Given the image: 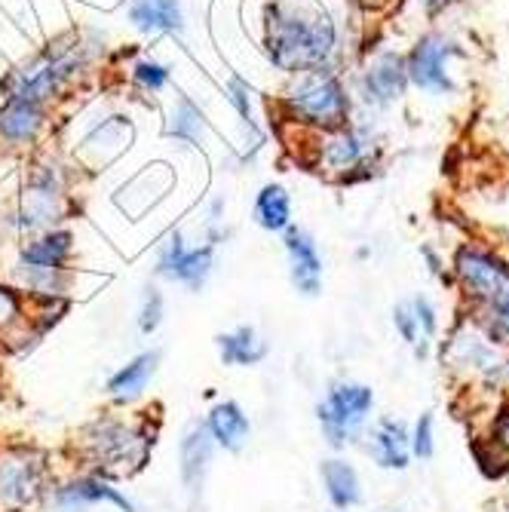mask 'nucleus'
Listing matches in <instances>:
<instances>
[{
	"label": "nucleus",
	"instance_id": "1",
	"mask_svg": "<svg viewBox=\"0 0 509 512\" xmlns=\"http://www.w3.org/2000/svg\"><path fill=\"white\" fill-rule=\"evenodd\" d=\"M338 28L319 0H270L264 16V53L273 68L307 74L329 68Z\"/></svg>",
	"mask_w": 509,
	"mask_h": 512
},
{
	"label": "nucleus",
	"instance_id": "2",
	"mask_svg": "<svg viewBox=\"0 0 509 512\" xmlns=\"http://www.w3.org/2000/svg\"><path fill=\"white\" fill-rule=\"evenodd\" d=\"M86 59H89V50L80 37L71 34V37L53 40L50 46H43L34 59H28L22 68H16L7 77V99L46 108V102H53L65 89V83L77 77Z\"/></svg>",
	"mask_w": 509,
	"mask_h": 512
},
{
	"label": "nucleus",
	"instance_id": "3",
	"mask_svg": "<svg viewBox=\"0 0 509 512\" xmlns=\"http://www.w3.org/2000/svg\"><path fill=\"white\" fill-rule=\"evenodd\" d=\"M286 117L322 132L344 129L350 120V92L332 68H316L298 74L283 96Z\"/></svg>",
	"mask_w": 509,
	"mask_h": 512
},
{
	"label": "nucleus",
	"instance_id": "4",
	"mask_svg": "<svg viewBox=\"0 0 509 512\" xmlns=\"http://www.w3.org/2000/svg\"><path fill=\"white\" fill-rule=\"evenodd\" d=\"M372 411H375V390L356 381L332 384L326 399L316 405L319 427L326 433L329 445L335 448H344L353 439H359Z\"/></svg>",
	"mask_w": 509,
	"mask_h": 512
},
{
	"label": "nucleus",
	"instance_id": "5",
	"mask_svg": "<svg viewBox=\"0 0 509 512\" xmlns=\"http://www.w3.org/2000/svg\"><path fill=\"white\" fill-rule=\"evenodd\" d=\"M454 279L464 298L482 313L509 295V264L479 246H464L454 258Z\"/></svg>",
	"mask_w": 509,
	"mask_h": 512
},
{
	"label": "nucleus",
	"instance_id": "6",
	"mask_svg": "<svg viewBox=\"0 0 509 512\" xmlns=\"http://www.w3.org/2000/svg\"><path fill=\"white\" fill-rule=\"evenodd\" d=\"M212 267H215V246L209 240L200 246H188L181 234H169L157 249V273L188 289H203Z\"/></svg>",
	"mask_w": 509,
	"mask_h": 512
},
{
	"label": "nucleus",
	"instance_id": "7",
	"mask_svg": "<svg viewBox=\"0 0 509 512\" xmlns=\"http://www.w3.org/2000/svg\"><path fill=\"white\" fill-rule=\"evenodd\" d=\"M457 56V46L445 37V34H427L414 43V50L405 62V74L408 80L424 89V92H451L454 80H451V59Z\"/></svg>",
	"mask_w": 509,
	"mask_h": 512
},
{
	"label": "nucleus",
	"instance_id": "8",
	"mask_svg": "<svg viewBox=\"0 0 509 512\" xmlns=\"http://www.w3.org/2000/svg\"><path fill=\"white\" fill-rule=\"evenodd\" d=\"M89 445H92V460L102 463L105 470L126 473L129 463L132 467H142L151 439H145L142 433H135L132 427H123V424H99V427H92Z\"/></svg>",
	"mask_w": 509,
	"mask_h": 512
},
{
	"label": "nucleus",
	"instance_id": "9",
	"mask_svg": "<svg viewBox=\"0 0 509 512\" xmlns=\"http://www.w3.org/2000/svg\"><path fill=\"white\" fill-rule=\"evenodd\" d=\"M448 359H451V365L467 368L476 378H494L497 381L500 365L506 356H500V344L491 341L485 325L464 322L448 341Z\"/></svg>",
	"mask_w": 509,
	"mask_h": 512
},
{
	"label": "nucleus",
	"instance_id": "10",
	"mask_svg": "<svg viewBox=\"0 0 509 512\" xmlns=\"http://www.w3.org/2000/svg\"><path fill=\"white\" fill-rule=\"evenodd\" d=\"M65 212V194H62V178L53 166H40L22 200V227L37 230V227H50L62 218Z\"/></svg>",
	"mask_w": 509,
	"mask_h": 512
},
{
	"label": "nucleus",
	"instance_id": "11",
	"mask_svg": "<svg viewBox=\"0 0 509 512\" xmlns=\"http://www.w3.org/2000/svg\"><path fill=\"white\" fill-rule=\"evenodd\" d=\"M393 325L402 335V341L414 350V356L424 359L436 341V332H439V313H436L430 298L414 295L393 310Z\"/></svg>",
	"mask_w": 509,
	"mask_h": 512
},
{
	"label": "nucleus",
	"instance_id": "12",
	"mask_svg": "<svg viewBox=\"0 0 509 512\" xmlns=\"http://www.w3.org/2000/svg\"><path fill=\"white\" fill-rule=\"evenodd\" d=\"M405 83H408L405 62L396 53H381L359 74V96L365 105L387 108L405 92Z\"/></svg>",
	"mask_w": 509,
	"mask_h": 512
},
{
	"label": "nucleus",
	"instance_id": "13",
	"mask_svg": "<svg viewBox=\"0 0 509 512\" xmlns=\"http://www.w3.org/2000/svg\"><path fill=\"white\" fill-rule=\"evenodd\" d=\"M286 255H289V273L292 286L313 298L322 292V255L313 243V237L301 227H286Z\"/></svg>",
	"mask_w": 509,
	"mask_h": 512
},
{
	"label": "nucleus",
	"instance_id": "14",
	"mask_svg": "<svg viewBox=\"0 0 509 512\" xmlns=\"http://www.w3.org/2000/svg\"><path fill=\"white\" fill-rule=\"evenodd\" d=\"M372 160V138L359 129H335L319 148V163L335 175H350Z\"/></svg>",
	"mask_w": 509,
	"mask_h": 512
},
{
	"label": "nucleus",
	"instance_id": "15",
	"mask_svg": "<svg viewBox=\"0 0 509 512\" xmlns=\"http://www.w3.org/2000/svg\"><path fill=\"white\" fill-rule=\"evenodd\" d=\"M368 451L384 470H405L411 460V433L396 417H384L368 436Z\"/></svg>",
	"mask_w": 509,
	"mask_h": 512
},
{
	"label": "nucleus",
	"instance_id": "16",
	"mask_svg": "<svg viewBox=\"0 0 509 512\" xmlns=\"http://www.w3.org/2000/svg\"><path fill=\"white\" fill-rule=\"evenodd\" d=\"M126 16L132 28L142 34H181L184 31L181 0H129Z\"/></svg>",
	"mask_w": 509,
	"mask_h": 512
},
{
	"label": "nucleus",
	"instance_id": "17",
	"mask_svg": "<svg viewBox=\"0 0 509 512\" xmlns=\"http://www.w3.org/2000/svg\"><path fill=\"white\" fill-rule=\"evenodd\" d=\"M40 491V463L28 457L0 460V503L25 506Z\"/></svg>",
	"mask_w": 509,
	"mask_h": 512
},
{
	"label": "nucleus",
	"instance_id": "18",
	"mask_svg": "<svg viewBox=\"0 0 509 512\" xmlns=\"http://www.w3.org/2000/svg\"><path fill=\"white\" fill-rule=\"evenodd\" d=\"M43 123H46V108L40 105H28L16 99H4V105H0V138L10 145L34 142Z\"/></svg>",
	"mask_w": 509,
	"mask_h": 512
},
{
	"label": "nucleus",
	"instance_id": "19",
	"mask_svg": "<svg viewBox=\"0 0 509 512\" xmlns=\"http://www.w3.org/2000/svg\"><path fill=\"white\" fill-rule=\"evenodd\" d=\"M206 430L212 442H218L224 451H243V445L249 442L252 424H249V414L240 408V402H221L209 411Z\"/></svg>",
	"mask_w": 509,
	"mask_h": 512
},
{
	"label": "nucleus",
	"instance_id": "20",
	"mask_svg": "<svg viewBox=\"0 0 509 512\" xmlns=\"http://www.w3.org/2000/svg\"><path fill=\"white\" fill-rule=\"evenodd\" d=\"M209 460H212V436L206 430V424H194L181 439V476L188 491H200L203 476L209 470Z\"/></svg>",
	"mask_w": 509,
	"mask_h": 512
},
{
	"label": "nucleus",
	"instance_id": "21",
	"mask_svg": "<svg viewBox=\"0 0 509 512\" xmlns=\"http://www.w3.org/2000/svg\"><path fill=\"white\" fill-rule=\"evenodd\" d=\"M59 506L62 509H83V506H92V503H111L123 512H135V503L120 494L117 488H111L108 482L102 479H80V482H71L68 488H62L56 494Z\"/></svg>",
	"mask_w": 509,
	"mask_h": 512
},
{
	"label": "nucleus",
	"instance_id": "22",
	"mask_svg": "<svg viewBox=\"0 0 509 512\" xmlns=\"http://www.w3.org/2000/svg\"><path fill=\"white\" fill-rule=\"evenodd\" d=\"M157 362H160V353L151 350V353H142V356H135L129 365H123L117 375H111L108 381V396L114 402H132L135 396H142L148 381L154 378V371H157Z\"/></svg>",
	"mask_w": 509,
	"mask_h": 512
},
{
	"label": "nucleus",
	"instance_id": "23",
	"mask_svg": "<svg viewBox=\"0 0 509 512\" xmlns=\"http://www.w3.org/2000/svg\"><path fill=\"white\" fill-rule=\"evenodd\" d=\"M319 473H322V485H326V494H329L335 509H353L362 500L359 473L350 467L347 460H326Z\"/></svg>",
	"mask_w": 509,
	"mask_h": 512
},
{
	"label": "nucleus",
	"instance_id": "24",
	"mask_svg": "<svg viewBox=\"0 0 509 512\" xmlns=\"http://www.w3.org/2000/svg\"><path fill=\"white\" fill-rule=\"evenodd\" d=\"M71 243L74 237L68 230H50V234H43L40 240L22 249V264L28 270H62L71 255Z\"/></svg>",
	"mask_w": 509,
	"mask_h": 512
},
{
	"label": "nucleus",
	"instance_id": "25",
	"mask_svg": "<svg viewBox=\"0 0 509 512\" xmlns=\"http://www.w3.org/2000/svg\"><path fill=\"white\" fill-rule=\"evenodd\" d=\"M258 227L264 230H273V234H280V230L292 227V197L283 184H264L255 197V209H252Z\"/></svg>",
	"mask_w": 509,
	"mask_h": 512
},
{
	"label": "nucleus",
	"instance_id": "26",
	"mask_svg": "<svg viewBox=\"0 0 509 512\" xmlns=\"http://www.w3.org/2000/svg\"><path fill=\"white\" fill-rule=\"evenodd\" d=\"M218 353L224 365H258L267 356V344L258 338L252 325H240V329L218 335Z\"/></svg>",
	"mask_w": 509,
	"mask_h": 512
},
{
	"label": "nucleus",
	"instance_id": "27",
	"mask_svg": "<svg viewBox=\"0 0 509 512\" xmlns=\"http://www.w3.org/2000/svg\"><path fill=\"white\" fill-rule=\"evenodd\" d=\"M166 135H172L181 145H200L206 135V117L197 108V102H191L188 96H178L169 120H166Z\"/></svg>",
	"mask_w": 509,
	"mask_h": 512
},
{
	"label": "nucleus",
	"instance_id": "28",
	"mask_svg": "<svg viewBox=\"0 0 509 512\" xmlns=\"http://www.w3.org/2000/svg\"><path fill=\"white\" fill-rule=\"evenodd\" d=\"M488 445V460L494 470H509V405H503L494 417V424L485 436Z\"/></svg>",
	"mask_w": 509,
	"mask_h": 512
},
{
	"label": "nucleus",
	"instance_id": "29",
	"mask_svg": "<svg viewBox=\"0 0 509 512\" xmlns=\"http://www.w3.org/2000/svg\"><path fill=\"white\" fill-rule=\"evenodd\" d=\"M132 80H135L138 89H145V92H160V89L169 86L172 71H169V65H163V62H157V59H138V62L132 65Z\"/></svg>",
	"mask_w": 509,
	"mask_h": 512
},
{
	"label": "nucleus",
	"instance_id": "30",
	"mask_svg": "<svg viewBox=\"0 0 509 512\" xmlns=\"http://www.w3.org/2000/svg\"><path fill=\"white\" fill-rule=\"evenodd\" d=\"M160 322H163V295L160 289L148 286L142 295V307H138V332L151 335L160 329Z\"/></svg>",
	"mask_w": 509,
	"mask_h": 512
},
{
	"label": "nucleus",
	"instance_id": "31",
	"mask_svg": "<svg viewBox=\"0 0 509 512\" xmlns=\"http://www.w3.org/2000/svg\"><path fill=\"white\" fill-rule=\"evenodd\" d=\"M433 454H436V424H433V414H421L418 424L411 430V457L430 460Z\"/></svg>",
	"mask_w": 509,
	"mask_h": 512
},
{
	"label": "nucleus",
	"instance_id": "32",
	"mask_svg": "<svg viewBox=\"0 0 509 512\" xmlns=\"http://www.w3.org/2000/svg\"><path fill=\"white\" fill-rule=\"evenodd\" d=\"M482 325H485V332L491 335L494 344L509 347V295L500 304H494L491 310L482 313Z\"/></svg>",
	"mask_w": 509,
	"mask_h": 512
},
{
	"label": "nucleus",
	"instance_id": "33",
	"mask_svg": "<svg viewBox=\"0 0 509 512\" xmlns=\"http://www.w3.org/2000/svg\"><path fill=\"white\" fill-rule=\"evenodd\" d=\"M224 96L230 105H234V111L243 117V123L252 126V86L243 77H230L224 83Z\"/></svg>",
	"mask_w": 509,
	"mask_h": 512
},
{
	"label": "nucleus",
	"instance_id": "34",
	"mask_svg": "<svg viewBox=\"0 0 509 512\" xmlns=\"http://www.w3.org/2000/svg\"><path fill=\"white\" fill-rule=\"evenodd\" d=\"M16 313H19V301H16V295H13L10 289L0 286V325H4L7 319H13Z\"/></svg>",
	"mask_w": 509,
	"mask_h": 512
},
{
	"label": "nucleus",
	"instance_id": "35",
	"mask_svg": "<svg viewBox=\"0 0 509 512\" xmlns=\"http://www.w3.org/2000/svg\"><path fill=\"white\" fill-rule=\"evenodd\" d=\"M414 4L424 7L427 13H439V10H445L451 4V0H414Z\"/></svg>",
	"mask_w": 509,
	"mask_h": 512
},
{
	"label": "nucleus",
	"instance_id": "36",
	"mask_svg": "<svg viewBox=\"0 0 509 512\" xmlns=\"http://www.w3.org/2000/svg\"><path fill=\"white\" fill-rule=\"evenodd\" d=\"M497 381H503L506 387H509V356L503 359V365H500V375H497Z\"/></svg>",
	"mask_w": 509,
	"mask_h": 512
}]
</instances>
